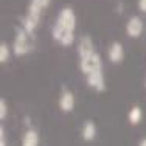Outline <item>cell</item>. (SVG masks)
<instances>
[{"mask_svg": "<svg viewBox=\"0 0 146 146\" xmlns=\"http://www.w3.org/2000/svg\"><path fill=\"white\" fill-rule=\"evenodd\" d=\"M33 47H34V33H30L22 25L17 27L16 39L13 42V51H14V54H17V56L27 54L33 50Z\"/></svg>", "mask_w": 146, "mask_h": 146, "instance_id": "1", "label": "cell"}, {"mask_svg": "<svg viewBox=\"0 0 146 146\" xmlns=\"http://www.w3.org/2000/svg\"><path fill=\"white\" fill-rule=\"evenodd\" d=\"M79 70L84 73L86 76L87 75H92V73H98L103 70V61H101V56L98 53L92 54V56H87V58H82L79 59Z\"/></svg>", "mask_w": 146, "mask_h": 146, "instance_id": "2", "label": "cell"}, {"mask_svg": "<svg viewBox=\"0 0 146 146\" xmlns=\"http://www.w3.org/2000/svg\"><path fill=\"white\" fill-rule=\"evenodd\" d=\"M56 25L75 31V28H76V14H75V11H73L72 8H68V6L62 8L61 11H59L58 17H56Z\"/></svg>", "mask_w": 146, "mask_h": 146, "instance_id": "3", "label": "cell"}, {"mask_svg": "<svg viewBox=\"0 0 146 146\" xmlns=\"http://www.w3.org/2000/svg\"><path fill=\"white\" fill-rule=\"evenodd\" d=\"M51 34H53V39L56 40L58 44L64 45V47H67V45H72L73 40H75V31L68 30V28H64V27H59L54 23L53 30H51Z\"/></svg>", "mask_w": 146, "mask_h": 146, "instance_id": "4", "label": "cell"}, {"mask_svg": "<svg viewBox=\"0 0 146 146\" xmlns=\"http://www.w3.org/2000/svg\"><path fill=\"white\" fill-rule=\"evenodd\" d=\"M145 30V23L143 20H141L140 16H132L129 20H127L126 23V33L129 37H140L141 33H143Z\"/></svg>", "mask_w": 146, "mask_h": 146, "instance_id": "5", "label": "cell"}, {"mask_svg": "<svg viewBox=\"0 0 146 146\" xmlns=\"http://www.w3.org/2000/svg\"><path fill=\"white\" fill-rule=\"evenodd\" d=\"M76 50H78L79 59L92 56V54L96 53L95 51V44H93V40H92L90 36H82L81 39L78 40V47H76Z\"/></svg>", "mask_w": 146, "mask_h": 146, "instance_id": "6", "label": "cell"}, {"mask_svg": "<svg viewBox=\"0 0 146 146\" xmlns=\"http://www.w3.org/2000/svg\"><path fill=\"white\" fill-rule=\"evenodd\" d=\"M50 2H51V0H30L28 13H27V14L39 22L40 16H42V11H44L45 8H48Z\"/></svg>", "mask_w": 146, "mask_h": 146, "instance_id": "7", "label": "cell"}, {"mask_svg": "<svg viewBox=\"0 0 146 146\" xmlns=\"http://www.w3.org/2000/svg\"><path fill=\"white\" fill-rule=\"evenodd\" d=\"M107 58H109L110 62H113V64H118V62L123 61L124 58V48L123 45L120 42H112L109 45V48H107Z\"/></svg>", "mask_w": 146, "mask_h": 146, "instance_id": "8", "label": "cell"}, {"mask_svg": "<svg viewBox=\"0 0 146 146\" xmlns=\"http://www.w3.org/2000/svg\"><path fill=\"white\" fill-rule=\"evenodd\" d=\"M59 109L62 112H72L75 109V96H73L70 90L67 89L62 90L61 96H59Z\"/></svg>", "mask_w": 146, "mask_h": 146, "instance_id": "9", "label": "cell"}, {"mask_svg": "<svg viewBox=\"0 0 146 146\" xmlns=\"http://www.w3.org/2000/svg\"><path fill=\"white\" fill-rule=\"evenodd\" d=\"M86 82H87L92 89H95L96 92H104V90H106V79H104V76H103V72L87 75L86 76Z\"/></svg>", "mask_w": 146, "mask_h": 146, "instance_id": "10", "label": "cell"}, {"mask_svg": "<svg viewBox=\"0 0 146 146\" xmlns=\"http://www.w3.org/2000/svg\"><path fill=\"white\" fill-rule=\"evenodd\" d=\"M81 137H82L84 141L95 140V137H96V124H95V121H92V120L84 121L82 129H81Z\"/></svg>", "mask_w": 146, "mask_h": 146, "instance_id": "11", "label": "cell"}, {"mask_svg": "<svg viewBox=\"0 0 146 146\" xmlns=\"http://www.w3.org/2000/svg\"><path fill=\"white\" fill-rule=\"evenodd\" d=\"M22 146H39V134L34 129H28L23 134Z\"/></svg>", "mask_w": 146, "mask_h": 146, "instance_id": "12", "label": "cell"}, {"mask_svg": "<svg viewBox=\"0 0 146 146\" xmlns=\"http://www.w3.org/2000/svg\"><path fill=\"white\" fill-rule=\"evenodd\" d=\"M141 117H143V110H141L140 106H134L127 113V118H129L131 124H138L141 121Z\"/></svg>", "mask_w": 146, "mask_h": 146, "instance_id": "13", "label": "cell"}, {"mask_svg": "<svg viewBox=\"0 0 146 146\" xmlns=\"http://www.w3.org/2000/svg\"><path fill=\"white\" fill-rule=\"evenodd\" d=\"M9 54H11V51H9V47L6 42H2V45H0V61L2 62H6L9 58Z\"/></svg>", "mask_w": 146, "mask_h": 146, "instance_id": "14", "label": "cell"}, {"mask_svg": "<svg viewBox=\"0 0 146 146\" xmlns=\"http://www.w3.org/2000/svg\"><path fill=\"white\" fill-rule=\"evenodd\" d=\"M6 113H8V106H6V100L2 98L0 100V118L2 120H5Z\"/></svg>", "mask_w": 146, "mask_h": 146, "instance_id": "15", "label": "cell"}, {"mask_svg": "<svg viewBox=\"0 0 146 146\" xmlns=\"http://www.w3.org/2000/svg\"><path fill=\"white\" fill-rule=\"evenodd\" d=\"M138 8H140V11L146 13V0H138Z\"/></svg>", "mask_w": 146, "mask_h": 146, "instance_id": "16", "label": "cell"}, {"mask_svg": "<svg viewBox=\"0 0 146 146\" xmlns=\"http://www.w3.org/2000/svg\"><path fill=\"white\" fill-rule=\"evenodd\" d=\"M138 146H146V138H141L140 143H138Z\"/></svg>", "mask_w": 146, "mask_h": 146, "instance_id": "17", "label": "cell"}, {"mask_svg": "<svg viewBox=\"0 0 146 146\" xmlns=\"http://www.w3.org/2000/svg\"><path fill=\"white\" fill-rule=\"evenodd\" d=\"M145 86H146V82H145Z\"/></svg>", "mask_w": 146, "mask_h": 146, "instance_id": "18", "label": "cell"}]
</instances>
